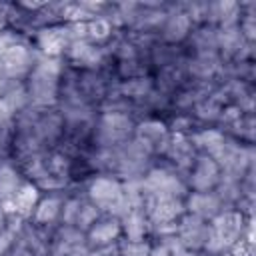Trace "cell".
Wrapping results in <instances>:
<instances>
[{"label": "cell", "instance_id": "cell-1", "mask_svg": "<svg viewBox=\"0 0 256 256\" xmlns=\"http://www.w3.org/2000/svg\"><path fill=\"white\" fill-rule=\"evenodd\" d=\"M88 198L96 208H102L106 212H118L120 216H124L130 210L124 186L112 176L94 178L88 186Z\"/></svg>", "mask_w": 256, "mask_h": 256}, {"label": "cell", "instance_id": "cell-2", "mask_svg": "<svg viewBox=\"0 0 256 256\" xmlns=\"http://www.w3.org/2000/svg\"><path fill=\"white\" fill-rule=\"evenodd\" d=\"M34 54L30 50L28 44H24L22 40L14 38L0 54V66H2V74L8 78H22L26 74L32 72L34 68Z\"/></svg>", "mask_w": 256, "mask_h": 256}, {"label": "cell", "instance_id": "cell-3", "mask_svg": "<svg viewBox=\"0 0 256 256\" xmlns=\"http://www.w3.org/2000/svg\"><path fill=\"white\" fill-rule=\"evenodd\" d=\"M176 238L180 240V244L186 250H198L204 248L208 236H210V224H206V220L194 216V214H186L180 218V224L176 226Z\"/></svg>", "mask_w": 256, "mask_h": 256}, {"label": "cell", "instance_id": "cell-4", "mask_svg": "<svg viewBox=\"0 0 256 256\" xmlns=\"http://www.w3.org/2000/svg\"><path fill=\"white\" fill-rule=\"evenodd\" d=\"M132 132V120L122 112H106L98 124V138L104 146L122 142Z\"/></svg>", "mask_w": 256, "mask_h": 256}, {"label": "cell", "instance_id": "cell-5", "mask_svg": "<svg viewBox=\"0 0 256 256\" xmlns=\"http://www.w3.org/2000/svg\"><path fill=\"white\" fill-rule=\"evenodd\" d=\"M192 164H194V168L190 172V186L196 192H210L212 188L218 186L222 174H220V166L216 164L214 158L202 154Z\"/></svg>", "mask_w": 256, "mask_h": 256}, {"label": "cell", "instance_id": "cell-6", "mask_svg": "<svg viewBox=\"0 0 256 256\" xmlns=\"http://www.w3.org/2000/svg\"><path fill=\"white\" fill-rule=\"evenodd\" d=\"M58 78L54 76H48L44 72H38L32 68L30 72V82H28V100L34 102L36 106H48L56 100V94H58Z\"/></svg>", "mask_w": 256, "mask_h": 256}, {"label": "cell", "instance_id": "cell-7", "mask_svg": "<svg viewBox=\"0 0 256 256\" xmlns=\"http://www.w3.org/2000/svg\"><path fill=\"white\" fill-rule=\"evenodd\" d=\"M170 134L164 122L160 120H144L142 124H138L136 128V140L150 152V150H162L166 148Z\"/></svg>", "mask_w": 256, "mask_h": 256}, {"label": "cell", "instance_id": "cell-8", "mask_svg": "<svg viewBox=\"0 0 256 256\" xmlns=\"http://www.w3.org/2000/svg\"><path fill=\"white\" fill-rule=\"evenodd\" d=\"M186 210L202 220H212L222 212V200L212 192H192L186 200Z\"/></svg>", "mask_w": 256, "mask_h": 256}, {"label": "cell", "instance_id": "cell-9", "mask_svg": "<svg viewBox=\"0 0 256 256\" xmlns=\"http://www.w3.org/2000/svg\"><path fill=\"white\" fill-rule=\"evenodd\" d=\"M38 202H40V198H38V186L36 184H30V182H24V184L18 186V190L14 192V196L4 206H8V212L14 214V216H30Z\"/></svg>", "mask_w": 256, "mask_h": 256}, {"label": "cell", "instance_id": "cell-10", "mask_svg": "<svg viewBox=\"0 0 256 256\" xmlns=\"http://www.w3.org/2000/svg\"><path fill=\"white\" fill-rule=\"evenodd\" d=\"M38 46L44 52V56L56 58L70 46V36L66 32V26H48L38 34Z\"/></svg>", "mask_w": 256, "mask_h": 256}, {"label": "cell", "instance_id": "cell-11", "mask_svg": "<svg viewBox=\"0 0 256 256\" xmlns=\"http://www.w3.org/2000/svg\"><path fill=\"white\" fill-rule=\"evenodd\" d=\"M196 148L192 146V140H188L184 134H174L168 138L164 152L178 164V166H192L196 160Z\"/></svg>", "mask_w": 256, "mask_h": 256}, {"label": "cell", "instance_id": "cell-12", "mask_svg": "<svg viewBox=\"0 0 256 256\" xmlns=\"http://www.w3.org/2000/svg\"><path fill=\"white\" fill-rule=\"evenodd\" d=\"M120 232H122L120 222L114 218H108V220L96 222L88 230V238H90V244H94L96 248H108L112 242H116Z\"/></svg>", "mask_w": 256, "mask_h": 256}, {"label": "cell", "instance_id": "cell-13", "mask_svg": "<svg viewBox=\"0 0 256 256\" xmlns=\"http://www.w3.org/2000/svg\"><path fill=\"white\" fill-rule=\"evenodd\" d=\"M192 20L186 12H172L164 20V38L170 42H178L188 36Z\"/></svg>", "mask_w": 256, "mask_h": 256}, {"label": "cell", "instance_id": "cell-14", "mask_svg": "<svg viewBox=\"0 0 256 256\" xmlns=\"http://www.w3.org/2000/svg\"><path fill=\"white\" fill-rule=\"evenodd\" d=\"M68 56L80 66H96L100 62V48H96L94 44H90L88 40H76L70 42L68 46Z\"/></svg>", "mask_w": 256, "mask_h": 256}, {"label": "cell", "instance_id": "cell-15", "mask_svg": "<svg viewBox=\"0 0 256 256\" xmlns=\"http://www.w3.org/2000/svg\"><path fill=\"white\" fill-rule=\"evenodd\" d=\"M224 142H226V138L222 136V132H218V130H208V128L202 130V132H198V134L192 138V146L198 148V150H202V154H206V156H210V158H216V154L222 150Z\"/></svg>", "mask_w": 256, "mask_h": 256}, {"label": "cell", "instance_id": "cell-16", "mask_svg": "<svg viewBox=\"0 0 256 256\" xmlns=\"http://www.w3.org/2000/svg\"><path fill=\"white\" fill-rule=\"evenodd\" d=\"M126 234L128 240H144V234L148 230V222L144 218V214L140 210H128L124 216H122V226H120Z\"/></svg>", "mask_w": 256, "mask_h": 256}, {"label": "cell", "instance_id": "cell-17", "mask_svg": "<svg viewBox=\"0 0 256 256\" xmlns=\"http://www.w3.org/2000/svg\"><path fill=\"white\" fill-rule=\"evenodd\" d=\"M62 212V202L56 198V196H48V198H42L36 208H34V220L38 224H50L54 222Z\"/></svg>", "mask_w": 256, "mask_h": 256}, {"label": "cell", "instance_id": "cell-18", "mask_svg": "<svg viewBox=\"0 0 256 256\" xmlns=\"http://www.w3.org/2000/svg\"><path fill=\"white\" fill-rule=\"evenodd\" d=\"M110 34H112V26H110V20L108 18L94 16V18H90L86 22V40L90 44L92 42H96V44L106 42L110 38Z\"/></svg>", "mask_w": 256, "mask_h": 256}, {"label": "cell", "instance_id": "cell-19", "mask_svg": "<svg viewBox=\"0 0 256 256\" xmlns=\"http://www.w3.org/2000/svg\"><path fill=\"white\" fill-rule=\"evenodd\" d=\"M18 186H20V180H18L16 170L8 164H2L0 166V202L6 204L14 196Z\"/></svg>", "mask_w": 256, "mask_h": 256}, {"label": "cell", "instance_id": "cell-20", "mask_svg": "<svg viewBox=\"0 0 256 256\" xmlns=\"http://www.w3.org/2000/svg\"><path fill=\"white\" fill-rule=\"evenodd\" d=\"M196 114H198V118H202V120H216V118H220V114H222V108H220V102L216 100V98H204V100H200L198 104H196Z\"/></svg>", "mask_w": 256, "mask_h": 256}, {"label": "cell", "instance_id": "cell-21", "mask_svg": "<svg viewBox=\"0 0 256 256\" xmlns=\"http://www.w3.org/2000/svg\"><path fill=\"white\" fill-rule=\"evenodd\" d=\"M98 220V208L90 202V204H82L80 210H78V216H76V226L82 228V230H90Z\"/></svg>", "mask_w": 256, "mask_h": 256}, {"label": "cell", "instance_id": "cell-22", "mask_svg": "<svg viewBox=\"0 0 256 256\" xmlns=\"http://www.w3.org/2000/svg\"><path fill=\"white\" fill-rule=\"evenodd\" d=\"M150 90V82L146 78H128V82L122 84V92L124 96H134V98H140L144 94H148Z\"/></svg>", "mask_w": 256, "mask_h": 256}, {"label": "cell", "instance_id": "cell-23", "mask_svg": "<svg viewBox=\"0 0 256 256\" xmlns=\"http://www.w3.org/2000/svg\"><path fill=\"white\" fill-rule=\"evenodd\" d=\"M120 256H150V244H146L144 240H126L120 244Z\"/></svg>", "mask_w": 256, "mask_h": 256}, {"label": "cell", "instance_id": "cell-24", "mask_svg": "<svg viewBox=\"0 0 256 256\" xmlns=\"http://www.w3.org/2000/svg\"><path fill=\"white\" fill-rule=\"evenodd\" d=\"M12 238H14V230L2 226V228H0V254L6 252V248L12 244Z\"/></svg>", "mask_w": 256, "mask_h": 256}, {"label": "cell", "instance_id": "cell-25", "mask_svg": "<svg viewBox=\"0 0 256 256\" xmlns=\"http://www.w3.org/2000/svg\"><path fill=\"white\" fill-rule=\"evenodd\" d=\"M4 10H6V8H4V6H0V30H2V26H4V16H6V14H4ZM0 34H2V32H0Z\"/></svg>", "mask_w": 256, "mask_h": 256}]
</instances>
